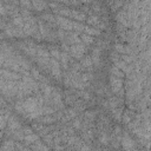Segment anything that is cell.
<instances>
[{"label":"cell","mask_w":151,"mask_h":151,"mask_svg":"<svg viewBox=\"0 0 151 151\" xmlns=\"http://www.w3.org/2000/svg\"><path fill=\"white\" fill-rule=\"evenodd\" d=\"M122 145H123L124 150L132 151V149H134V140L132 139V137H130L127 133H125L122 139Z\"/></svg>","instance_id":"6da1fadb"},{"label":"cell","mask_w":151,"mask_h":151,"mask_svg":"<svg viewBox=\"0 0 151 151\" xmlns=\"http://www.w3.org/2000/svg\"><path fill=\"white\" fill-rule=\"evenodd\" d=\"M57 22L64 29H71V28H73V21H71L70 19H66L65 17H58L57 18Z\"/></svg>","instance_id":"7a4b0ae2"},{"label":"cell","mask_w":151,"mask_h":151,"mask_svg":"<svg viewBox=\"0 0 151 151\" xmlns=\"http://www.w3.org/2000/svg\"><path fill=\"white\" fill-rule=\"evenodd\" d=\"M84 52H85V48H84L83 45H79V44H78V45H73V46L71 47V54H72L73 57H76V58L83 57Z\"/></svg>","instance_id":"3957f363"},{"label":"cell","mask_w":151,"mask_h":151,"mask_svg":"<svg viewBox=\"0 0 151 151\" xmlns=\"http://www.w3.org/2000/svg\"><path fill=\"white\" fill-rule=\"evenodd\" d=\"M110 83H111V87L113 90V92H118L120 88H122V85H123V80L120 78H116V77H111L110 79Z\"/></svg>","instance_id":"277c9868"},{"label":"cell","mask_w":151,"mask_h":151,"mask_svg":"<svg viewBox=\"0 0 151 151\" xmlns=\"http://www.w3.org/2000/svg\"><path fill=\"white\" fill-rule=\"evenodd\" d=\"M0 74H1L2 78H7V79H12V80L19 79V76H18L15 72L7 71V70H1V71H0Z\"/></svg>","instance_id":"5b68a950"},{"label":"cell","mask_w":151,"mask_h":151,"mask_svg":"<svg viewBox=\"0 0 151 151\" xmlns=\"http://www.w3.org/2000/svg\"><path fill=\"white\" fill-rule=\"evenodd\" d=\"M70 17L71 18H74L76 20H79V21H81V20H85V13H83V12H80V11H77V9H71V12H70Z\"/></svg>","instance_id":"8992f818"},{"label":"cell","mask_w":151,"mask_h":151,"mask_svg":"<svg viewBox=\"0 0 151 151\" xmlns=\"http://www.w3.org/2000/svg\"><path fill=\"white\" fill-rule=\"evenodd\" d=\"M8 126H9V129L15 130V129H19V127H20V123H19L14 117H11V118L8 119Z\"/></svg>","instance_id":"52a82bcc"},{"label":"cell","mask_w":151,"mask_h":151,"mask_svg":"<svg viewBox=\"0 0 151 151\" xmlns=\"http://www.w3.org/2000/svg\"><path fill=\"white\" fill-rule=\"evenodd\" d=\"M32 149L34 151H48V149L41 143V142H35L33 145H32Z\"/></svg>","instance_id":"ba28073f"},{"label":"cell","mask_w":151,"mask_h":151,"mask_svg":"<svg viewBox=\"0 0 151 151\" xmlns=\"http://www.w3.org/2000/svg\"><path fill=\"white\" fill-rule=\"evenodd\" d=\"M51 65H52V73L54 77H59L60 76V70H59V65L55 60H52L51 61Z\"/></svg>","instance_id":"9c48e42d"},{"label":"cell","mask_w":151,"mask_h":151,"mask_svg":"<svg viewBox=\"0 0 151 151\" xmlns=\"http://www.w3.org/2000/svg\"><path fill=\"white\" fill-rule=\"evenodd\" d=\"M25 140H26V143H35V142H38V134H35V133H31V134H27L25 138H24Z\"/></svg>","instance_id":"30bf717a"},{"label":"cell","mask_w":151,"mask_h":151,"mask_svg":"<svg viewBox=\"0 0 151 151\" xmlns=\"http://www.w3.org/2000/svg\"><path fill=\"white\" fill-rule=\"evenodd\" d=\"M32 6L35 8V9H38V11H41V9H45L46 7H47V4H45V2H40V1H34V2H32Z\"/></svg>","instance_id":"8fae6325"},{"label":"cell","mask_w":151,"mask_h":151,"mask_svg":"<svg viewBox=\"0 0 151 151\" xmlns=\"http://www.w3.org/2000/svg\"><path fill=\"white\" fill-rule=\"evenodd\" d=\"M86 21H87V24H90V25H98V24H99V18H98L97 15H90V17L86 19Z\"/></svg>","instance_id":"7c38bea8"},{"label":"cell","mask_w":151,"mask_h":151,"mask_svg":"<svg viewBox=\"0 0 151 151\" xmlns=\"http://www.w3.org/2000/svg\"><path fill=\"white\" fill-rule=\"evenodd\" d=\"M111 72L113 73V76L116 77V78H120L122 79V77H123V72L118 68V67H116V66H113L112 68H111Z\"/></svg>","instance_id":"4fadbf2b"},{"label":"cell","mask_w":151,"mask_h":151,"mask_svg":"<svg viewBox=\"0 0 151 151\" xmlns=\"http://www.w3.org/2000/svg\"><path fill=\"white\" fill-rule=\"evenodd\" d=\"M81 40L85 42V44H92L94 38H92V35H88V34H83L81 35Z\"/></svg>","instance_id":"5bb4252c"},{"label":"cell","mask_w":151,"mask_h":151,"mask_svg":"<svg viewBox=\"0 0 151 151\" xmlns=\"http://www.w3.org/2000/svg\"><path fill=\"white\" fill-rule=\"evenodd\" d=\"M84 29H85V32L88 33V34H94V35L100 34V31H99V29H96V28H92V27H85Z\"/></svg>","instance_id":"9a60e30c"},{"label":"cell","mask_w":151,"mask_h":151,"mask_svg":"<svg viewBox=\"0 0 151 151\" xmlns=\"http://www.w3.org/2000/svg\"><path fill=\"white\" fill-rule=\"evenodd\" d=\"M81 64H83L85 67H90V66H92V59H91L90 57H85V59H83Z\"/></svg>","instance_id":"2e32d148"},{"label":"cell","mask_w":151,"mask_h":151,"mask_svg":"<svg viewBox=\"0 0 151 151\" xmlns=\"http://www.w3.org/2000/svg\"><path fill=\"white\" fill-rule=\"evenodd\" d=\"M38 55L41 57V58H47L48 57V52L45 48H39L38 50Z\"/></svg>","instance_id":"e0dca14e"},{"label":"cell","mask_w":151,"mask_h":151,"mask_svg":"<svg viewBox=\"0 0 151 151\" xmlns=\"http://www.w3.org/2000/svg\"><path fill=\"white\" fill-rule=\"evenodd\" d=\"M5 125H6V118L0 113V129L5 127Z\"/></svg>","instance_id":"ac0fdd59"},{"label":"cell","mask_w":151,"mask_h":151,"mask_svg":"<svg viewBox=\"0 0 151 151\" xmlns=\"http://www.w3.org/2000/svg\"><path fill=\"white\" fill-rule=\"evenodd\" d=\"M117 103H118V101H117L116 98H111V99H110V106H111L112 109H116V107H117Z\"/></svg>","instance_id":"d6986e66"},{"label":"cell","mask_w":151,"mask_h":151,"mask_svg":"<svg viewBox=\"0 0 151 151\" xmlns=\"http://www.w3.org/2000/svg\"><path fill=\"white\" fill-rule=\"evenodd\" d=\"M116 50H117V51H119V52H126V51H127L123 45H119V44H118V45H116Z\"/></svg>","instance_id":"ffe728a7"},{"label":"cell","mask_w":151,"mask_h":151,"mask_svg":"<svg viewBox=\"0 0 151 151\" xmlns=\"http://www.w3.org/2000/svg\"><path fill=\"white\" fill-rule=\"evenodd\" d=\"M100 142H101V143H104V144H107V142H109V138H107V136H106L105 133L100 136Z\"/></svg>","instance_id":"44dd1931"},{"label":"cell","mask_w":151,"mask_h":151,"mask_svg":"<svg viewBox=\"0 0 151 151\" xmlns=\"http://www.w3.org/2000/svg\"><path fill=\"white\" fill-rule=\"evenodd\" d=\"M6 12H7L6 11V7L4 6V4L0 2V14H6Z\"/></svg>","instance_id":"7402d4cb"},{"label":"cell","mask_w":151,"mask_h":151,"mask_svg":"<svg viewBox=\"0 0 151 151\" xmlns=\"http://www.w3.org/2000/svg\"><path fill=\"white\" fill-rule=\"evenodd\" d=\"M51 53L54 55V57H57V58H59V55H60V53H59V51L58 50H55V48H53L52 51H51Z\"/></svg>","instance_id":"603a6c76"},{"label":"cell","mask_w":151,"mask_h":151,"mask_svg":"<svg viewBox=\"0 0 151 151\" xmlns=\"http://www.w3.org/2000/svg\"><path fill=\"white\" fill-rule=\"evenodd\" d=\"M80 151H91V150H90V147H88L87 145H83V146L80 147Z\"/></svg>","instance_id":"cb8c5ba5"},{"label":"cell","mask_w":151,"mask_h":151,"mask_svg":"<svg viewBox=\"0 0 151 151\" xmlns=\"http://www.w3.org/2000/svg\"><path fill=\"white\" fill-rule=\"evenodd\" d=\"M73 126H76V127H79L80 126V122L77 119V120H74V123H73Z\"/></svg>","instance_id":"d4e9b609"}]
</instances>
